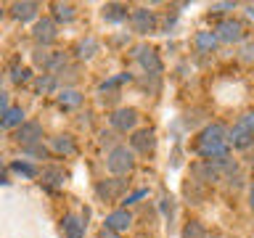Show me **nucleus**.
I'll list each match as a JSON object with an SVG mask.
<instances>
[{
	"label": "nucleus",
	"instance_id": "f257e3e1",
	"mask_svg": "<svg viewBox=\"0 0 254 238\" xmlns=\"http://www.w3.org/2000/svg\"><path fill=\"white\" fill-rule=\"evenodd\" d=\"M196 154L204 156L206 162L217 159V156H225L228 154V130L222 124L204 127V132L198 135V143H196Z\"/></svg>",
	"mask_w": 254,
	"mask_h": 238
},
{
	"label": "nucleus",
	"instance_id": "f03ea898",
	"mask_svg": "<svg viewBox=\"0 0 254 238\" xmlns=\"http://www.w3.org/2000/svg\"><path fill=\"white\" fill-rule=\"evenodd\" d=\"M106 167L111 175H127L135 167V159H132V151L127 146H114L111 154L106 156Z\"/></svg>",
	"mask_w": 254,
	"mask_h": 238
},
{
	"label": "nucleus",
	"instance_id": "7ed1b4c3",
	"mask_svg": "<svg viewBox=\"0 0 254 238\" xmlns=\"http://www.w3.org/2000/svg\"><path fill=\"white\" fill-rule=\"evenodd\" d=\"M214 37L222 40V43H238V40L244 37V27H241V21H236V19H225V21H220V24H217V29H214Z\"/></svg>",
	"mask_w": 254,
	"mask_h": 238
},
{
	"label": "nucleus",
	"instance_id": "20e7f679",
	"mask_svg": "<svg viewBox=\"0 0 254 238\" xmlns=\"http://www.w3.org/2000/svg\"><path fill=\"white\" fill-rule=\"evenodd\" d=\"M16 143H21L24 148L27 146H35L37 140H43V127H40V122H24L19 130H16Z\"/></svg>",
	"mask_w": 254,
	"mask_h": 238
},
{
	"label": "nucleus",
	"instance_id": "39448f33",
	"mask_svg": "<svg viewBox=\"0 0 254 238\" xmlns=\"http://www.w3.org/2000/svg\"><path fill=\"white\" fill-rule=\"evenodd\" d=\"M130 21H132V29L140 32V35H148V32L156 29V16L151 13L148 8H138V11H132Z\"/></svg>",
	"mask_w": 254,
	"mask_h": 238
},
{
	"label": "nucleus",
	"instance_id": "423d86ee",
	"mask_svg": "<svg viewBox=\"0 0 254 238\" xmlns=\"http://www.w3.org/2000/svg\"><path fill=\"white\" fill-rule=\"evenodd\" d=\"M135 122H138V111L135 109H119L111 114V127L119 132H127V130H132Z\"/></svg>",
	"mask_w": 254,
	"mask_h": 238
},
{
	"label": "nucleus",
	"instance_id": "0eeeda50",
	"mask_svg": "<svg viewBox=\"0 0 254 238\" xmlns=\"http://www.w3.org/2000/svg\"><path fill=\"white\" fill-rule=\"evenodd\" d=\"M228 146H233V148H252L254 146V135L246 130L241 122H238L233 130L228 132Z\"/></svg>",
	"mask_w": 254,
	"mask_h": 238
},
{
	"label": "nucleus",
	"instance_id": "6e6552de",
	"mask_svg": "<svg viewBox=\"0 0 254 238\" xmlns=\"http://www.w3.org/2000/svg\"><path fill=\"white\" fill-rule=\"evenodd\" d=\"M130 225H132V214L127 209H117L106 217V230L109 233H122V230H127Z\"/></svg>",
	"mask_w": 254,
	"mask_h": 238
},
{
	"label": "nucleus",
	"instance_id": "1a4fd4ad",
	"mask_svg": "<svg viewBox=\"0 0 254 238\" xmlns=\"http://www.w3.org/2000/svg\"><path fill=\"white\" fill-rule=\"evenodd\" d=\"M130 143L138 154H151L156 148V135H154V130H138L130 138Z\"/></svg>",
	"mask_w": 254,
	"mask_h": 238
},
{
	"label": "nucleus",
	"instance_id": "9d476101",
	"mask_svg": "<svg viewBox=\"0 0 254 238\" xmlns=\"http://www.w3.org/2000/svg\"><path fill=\"white\" fill-rule=\"evenodd\" d=\"M32 35H35V40L40 45H51L56 40V21L53 19H40L35 24V29H32Z\"/></svg>",
	"mask_w": 254,
	"mask_h": 238
},
{
	"label": "nucleus",
	"instance_id": "9b49d317",
	"mask_svg": "<svg viewBox=\"0 0 254 238\" xmlns=\"http://www.w3.org/2000/svg\"><path fill=\"white\" fill-rule=\"evenodd\" d=\"M138 61L148 74H159L162 71V61H159L156 51H151V48H138Z\"/></svg>",
	"mask_w": 254,
	"mask_h": 238
},
{
	"label": "nucleus",
	"instance_id": "f8f14e48",
	"mask_svg": "<svg viewBox=\"0 0 254 238\" xmlns=\"http://www.w3.org/2000/svg\"><path fill=\"white\" fill-rule=\"evenodd\" d=\"M122 188H125V180H106V182H98V185H95V193L101 198H106V201H111V198H117L122 193Z\"/></svg>",
	"mask_w": 254,
	"mask_h": 238
},
{
	"label": "nucleus",
	"instance_id": "ddd939ff",
	"mask_svg": "<svg viewBox=\"0 0 254 238\" xmlns=\"http://www.w3.org/2000/svg\"><path fill=\"white\" fill-rule=\"evenodd\" d=\"M85 225H87L85 220L74 217V214H66V217H64V236L66 238H82L85 236Z\"/></svg>",
	"mask_w": 254,
	"mask_h": 238
},
{
	"label": "nucleus",
	"instance_id": "4468645a",
	"mask_svg": "<svg viewBox=\"0 0 254 238\" xmlns=\"http://www.w3.org/2000/svg\"><path fill=\"white\" fill-rule=\"evenodd\" d=\"M24 124V111L19 106H8V111L0 117V127L3 130H11V127H21Z\"/></svg>",
	"mask_w": 254,
	"mask_h": 238
},
{
	"label": "nucleus",
	"instance_id": "2eb2a0df",
	"mask_svg": "<svg viewBox=\"0 0 254 238\" xmlns=\"http://www.w3.org/2000/svg\"><path fill=\"white\" fill-rule=\"evenodd\" d=\"M101 13H103V19H106V21L119 24V21L127 19V5H122V3H106Z\"/></svg>",
	"mask_w": 254,
	"mask_h": 238
},
{
	"label": "nucleus",
	"instance_id": "dca6fc26",
	"mask_svg": "<svg viewBox=\"0 0 254 238\" xmlns=\"http://www.w3.org/2000/svg\"><path fill=\"white\" fill-rule=\"evenodd\" d=\"M193 45L198 53H212L214 45H217V37H214V32H198L193 37Z\"/></svg>",
	"mask_w": 254,
	"mask_h": 238
},
{
	"label": "nucleus",
	"instance_id": "f3484780",
	"mask_svg": "<svg viewBox=\"0 0 254 238\" xmlns=\"http://www.w3.org/2000/svg\"><path fill=\"white\" fill-rule=\"evenodd\" d=\"M40 182H43L45 188H59L64 185V170H59V167H51V170H43V175H40Z\"/></svg>",
	"mask_w": 254,
	"mask_h": 238
},
{
	"label": "nucleus",
	"instance_id": "a211bd4d",
	"mask_svg": "<svg viewBox=\"0 0 254 238\" xmlns=\"http://www.w3.org/2000/svg\"><path fill=\"white\" fill-rule=\"evenodd\" d=\"M79 103H82V95H79L77 90H64V93H59V106H61V109H77Z\"/></svg>",
	"mask_w": 254,
	"mask_h": 238
},
{
	"label": "nucleus",
	"instance_id": "6ab92c4d",
	"mask_svg": "<svg viewBox=\"0 0 254 238\" xmlns=\"http://www.w3.org/2000/svg\"><path fill=\"white\" fill-rule=\"evenodd\" d=\"M37 8H40L37 3H16V5H13V16H16L19 21H29L32 16L37 13Z\"/></svg>",
	"mask_w": 254,
	"mask_h": 238
},
{
	"label": "nucleus",
	"instance_id": "aec40b11",
	"mask_svg": "<svg viewBox=\"0 0 254 238\" xmlns=\"http://www.w3.org/2000/svg\"><path fill=\"white\" fill-rule=\"evenodd\" d=\"M95 51H98V40H95V37H85V40H79V43H77V56H79V59H90Z\"/></svg>",
	"mask_w": 254,
	"mask_h": 238
},
{
	"label": "nucleus",
	"instance_id": "412c9836",
	"mask_svg": "<svg viewBox=\"0 0 254 238\" xmlns=\"http://www.w3.org/2000/svg\"><path fill=\"white\" fill-rule=\"evenodd\" d=\"M180 238H206V230H204V225L198 220H190V222H186Z\"/></svg>",
	"mask_w": 254,
	"mask_h": 238
},
{
	"label": "nucleus",
	"instance_id": "4be33fe9",
	"mask_svg": "<svg viewBox=\"0 0 254 238\" xmlns=\"http://www.w3.org/2000/svg\"><path fill=\"white\" fill-rule=\"evenodd\" d=\"M53 16L59 21H71L74 19V5L71 3H53Z\"/></svg>",
	"mask_w": 254,
	"mask_h": 238
},
{
	"label": "nucleus",
	"instance_id": "5701e85b",
	"mask_svg": "<svg viewBox=\"0 0 254 238\" xmlns=\"http://www.w3.org/2000/svg\"><path fill=\"white\" fill-rule=\"evenodd\" d=\"M53 151H59V154H74L77 146L71 143L69 135H59V138H53Z\"/></svg>",
	"mask_w": 254,
	"mask_h": 238
},
{
	"label": "nucleus",
	"instance_id": "b1692460",
	"mask_svg": "<svg viewBox=\"0 0 254 238\" xmlns=\"http://www.w3.org/2000/svg\"><path fill=\"white\" fill-rule=\"evenodd\" d=\"M53 87H56V77L53 74H43V77L35 79V90L37 93H51Z\"/></svg>",
	"mask_w": 254,
	"mask_h": 238
},
{
	"label": "nucleus",
	"instance_id": "393cba45",
	"mask_svg": "<svg viewBox=\"0 0 254 238\" xmlns=\"http://www.w3.org/2000/svg\"><path fill=\"white\" fill-rule=\"evenodd\" d=\"M13 172L24 175V178H37V170L32 164H27V162H13Z\"/></svg>",
	"mask_w": 254,
	"mask_h": 238
},
{
	"label": "nucleus",
	"instance_id": "a878e982",
	"mask_svg": "<svg viewBox=\"0 0 254 238\" xmlns=\"http://www.w3.org/2000/svg\"><path fill=\"white\" fill-rule=\"evenodd\" d=\"M122 82H130V74H117V77H111V79H106V82L101 85V90L106 93V90H111V87H119Z\"/></svg>",
	"mask_w": 254,
	"mask_h": 238
},
{
	"label": "nucleus",
	"instance_id": "bb28decb",
	"mask_svg": "<svg viewBox=\"0 0 254 238\" xmlns=\"http://www.w3.org/2000/svg\"><path fill=\"white\" fill-rule=\"evenodd\" d=\"M24 151H27L29 156H43V159L48 156V148H45V146H40V143H35V146H27Z\"/></svg>",
	"mask_w": 254,
	"mask_h": 238
},
{
	"label": "nucleus",
	"instance_id": "cd10ccee",
	"mask_svg": "<svg viewBox=\"0 0 254 238\" xmlns=\"http://www.w3.org/2000/svg\"><path fill=\"white\" fill-rule=\"evenodd\" d=\"M143 196H148V190H146V188H140V190H135V193H130L122 204H125V206H130V204H135V201H140Z\"/></svg>",
	"mask_w": 254,
	"mask_h": 238
},
{
	"label": "nucleus",
	"instance_id": "c85d7f7f",
	"mask_svg": "<svg viewBox=\"0 0 254 238\" xmlns=\"http://www.w3.org/2000/svg\"><path fill=\"white\" fill-rule=\"evenodd\" d=\"M241 124H244V127H246V130H249L252 135H254V111H246L244 119H241Z\"/></svg>",
	"mask_w": 254,
	"mask_h": 238
},
{
	"label": "nucleus",
	"instance_id": "c756f323",
	"mask_svg": "<svg viewBox=\"0 0 254 238\" xmlns=\"http://www.w3.org/2000/svg\"><path fill=\"white\" fill-rule=\"evenodd\" d=\"M27 77H29V69H13V74H11L13 82H27Z\"/></svg>",
	"mask_w": 254,
	"mask_h": 238
},
{
	"label": "nucleus",
	"instance_id": "7c9ffc66",
	"mask_svg": "<svg viewBox=\"0 0 254 238\" xmlns=\"http://www.w3.org/2000/svg\"><path fill=\"white\" fill-rule=\"evenodd\" d=\"M5 111H8V95H5L3 90H0V117H3Z\"/></svg>",
	"mask_w": 254,
	"mask_h": 238
},
{
	"label": "nucleus",
	"instance_id": "2f4dec72",
	"mask_svg": "<svg viewBox=\"0 0 254 238\" xmlns=\"http://www.w3.org/2000/svg\"><path fill=\"white\" fill-rule=\"evenodd\" d=\"M101 140H103V143H114V132H103Z\"/></svg>",
	"mask_w": 254,
	"mask_h": 238
},
{
	"label": "nucleus",
	"instance_id": "473e14b6",
	"mask_svg": "<svg viewBox=\"0 0 254 238\" xmlns=\"http://www.w3.org/2000/svg\"><path fill=\"white\" fill-rule=\"evenodd\" d=\"M244 59H246V61L254 59V48H246V51H244Z\"/></svg>",
	"mask_w": 254,
	"mask_h": 238
},
{
	"label": "nucleus",
	"instance_id": "72a5a7b5",
	"mask_svg": "<svg viewBox=\"0 0 254 238\" xmlns=\"http://www.w3.org/2000/svg\"><path fill=\"white\" fill-rule=\"evenodd\" d=\"M249 206L254 209V182H252V190H249Z\"/></svg>",
	"mask_w": 254,
	"mask_h": 238
},
{
	"label": "nucleus",
	"instance_id": "f704fd0d",
	"mask_svg": "<svg viewBox=\"0 0 254 238\" xmlns=\"http://www.w3.org/2000/svg\"><path fill=\"white\" fill-rule=\"evenodd\" d=\"M101 238H119V236H117V233H109V230H103Z\"/></svg>",
	"mask_w": 254,
	"mask_h": 238
},
{
	"label": "nucleus",
	"instance_id": "c9c22d12",
	"mask_svg": "<svg viewBox=\"0 0 254 238\" xmlns=\"http://www.w3.org/2000/svg\"><path fill=\"white\" fill-rule=\"evenodd\" d=\"M0 170H3V162H0Z\"/></svg>",
	"mask_w": 254,
	"mask_h": 238
},
{
	"label": "nucleus",
	"instance_id": "e433bc0d",
	"mask_svg": "<svg viewBox=\"0 0 254 238\" xmlns=\"http://www.w3.org/2000/svg\"><path fill=\"white\" fill-rule=\"evenodd\" d=\"M212 238H220V236H212Z\"/></svg>",
	"mask_w": 254,
	"mask_h": 238
}]
</instances>
